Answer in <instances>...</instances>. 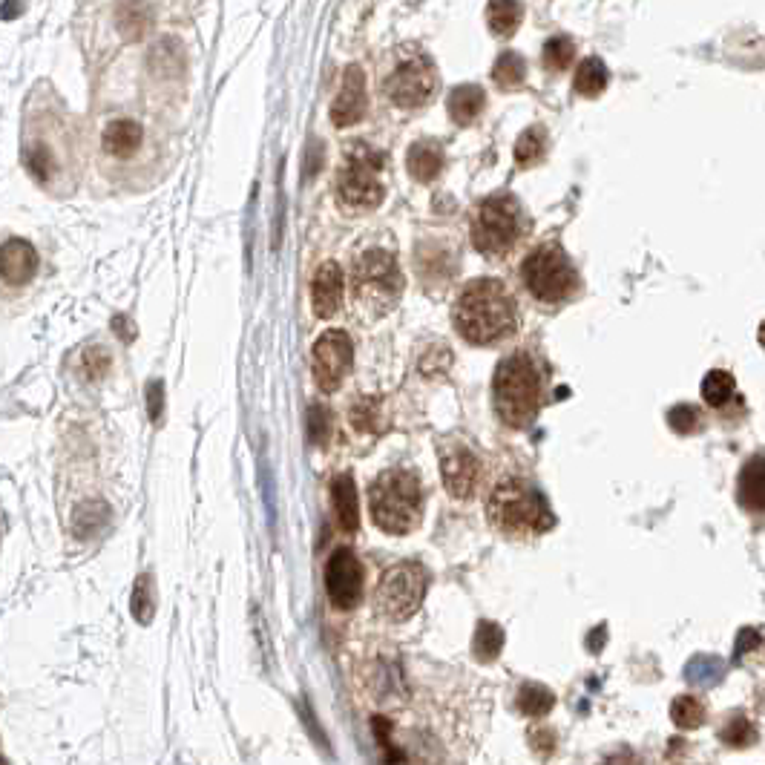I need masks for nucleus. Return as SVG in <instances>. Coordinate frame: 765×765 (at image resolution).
<instances>
[{"label": "nucleus", "instance_id": "24", "mask_svg": "<svg viewBox=\"0 0 765 765\" xmlns=\"http://www.w3.org/2000/svg\"><path fill=\"white\" fill-rule=\"evenodd\" d=\"M553 705H556V696L550 688H544V685H538V682H530V685H524L521 688V694H518V708H521V714H527V717H547L550 711H553Z\"/></svg>", "mask_w": 765, "mask_h": 765}, {"label": "nucleus", "instance_id": "17", "mask_svg": "<svg viewBox=\"0 0 765 765\" xmlns=\"http://www.w3.org/2000/svg\"><path fill=\"white\" fill-rule=\"evenodd\" d=\"M737 501L748 512H765V452L748 458L737 478Z\"/></svg>", "mask_w": 765, "mask_h": 765}, {"label": "nucleus", "instance_id": "15", "mask_svg": "<svg viewBox=\"0 0 765 765\" xmlns=\"http://www.w3.org/2000/svg\"><path fill=\"white\" fill-rule=\"evenodd\" d=\"M343 271L337 262H323L314 274V282H311V302H314V314L320 320H328L340 311L343 305Z\"/></svg>", "mask_w": 765, "mask_h": 765}, {"label": "nucleus", "instance_id": "4", "mask_svg": "<svg viewBox=\"0 0 765 765\" xmlns=\"http://www.w3.org/2000/svg\"><path fill=\"white\" fill-rule=\"evenodd\" d=\"M495 395V412L512 429L530 426L538 415L541 403V380L535 371L533 360L527 354H512L501 360L492 383Z\"/></svg>", "mask_w": 765, "mask_h": 765}, {"label": "nucleus", "instance_id": "34", "mask_svg": "<svg viewBox=\"0 0 765 765\" xmlns=\"http://www.w3.org/2000/svg\"><path fill=\"white\" fill-rule=\"evenodd\" d=\"M573 55H576V44H573L570 38H553V41H547V47H544V64H547L550 70L561 72L570 67Z\"/></svg>", "mask_w": 765, "mask_h": 765}, {"label": "nucleus", "instance_id": "37", "mask_svg": "<svg viewBox=\"0 0 765 765\" xmlns=\"http://www.w3.org/2000/svg\"><path fill=\"white\" fill-rule=\"evenodd\" d=\"M147 406H150V420H153V423H162L164 386L159 380H153V383L147 386Z\"/></svg>", "mask_w": 765, "mask_h": 765}, {"label": "nucleus", "instance_id": "9", "mask_svg": "<svg viewBox=\"0 0 765 765\" xmlns=\"http://www.w3.org/2000/svg\"><path fill=\"white\" fill-rule=\"evenodd\" d=\"M518 239V210L510 196H492L472 219V245L484 256H504Z\"/></svg>", "mask_w": 765, "mask_h": 765}, {"label": "nucleus", "instance_id": "38", "mask_svg": "<svg viewBox=\"0 0 765 765\" xmlns=\"http://www.w3.org/2000/svg\"><path fill=\"white\" fill-rule=\"evenodd\" d=\"M760 630L757 627H740V636H737V648H734V656L742 659L745 653H751V650L760 648Z\"/></svg>", "mask_w": 765, "mask_h": 765}, {"label": "nucleus", "instance_id": "32", "mask_svg": "<svg viewBox=\"0 0 765 765\" xmlns=\"http://www.w3.org/2000/svg\"><path fill=\"white\" fill-rule=\"evenodd\" d=\"M544 147H547V141H544V133L538 127L524 130L521 139L515 141V159H518L521 167H533L544 156Z\"/></svg>", "mask_w": 765, "mask_h": 765}, {"label": "nucleus", "instance_id": "7", "mask_svg": "<svg viewBox=\"0 0 765 765\" xmlns=\"http://www.w3.org/2000/svg\"><path fill=\"white\" fill-rule=\"evenodd\" d=\"M383 153L371 150L369 144H357L351 147L346 156V164L337 170V199L348 210H374L383 196L386 187L380 182V170H383Z\"/></svg>", "mask_w": 765, "mask_h": 765}, {"label": "nucleus", "instance_id": "23", "mask_svg": "<svg viewBox=\"0 0 765 765\" xmlns=\"http://www.w3.org/2000/svg\"><path fill=\"white\" fill-rule=\"evenodd\" d=\"M725 676V662L719 656H708V653H699L694 656L688 665H685V679L694 685V688H714L722 682Z\"/></svg>", "mask_w": 765, "mask_h": 765}, {"label": "nucleus", "instance_id": "16", "mask_svg": "<svg viewBox=\"0 0 765 765\" xmlns=\"http://www.w3.org/2000/svg\"><path fill=\"white\" fill-rule=\"evenodd\" d=\"M0 262H3V279H6V285H24L29 279L35 277V271H38V254H35V248L24 242V239H9L6 245H3V256H0Z\"/></svg>", "mask_w": 765, "mask_h": 765}, {"label": "nucleus", "instance_id": "28", "mask_svg": "<svg viewBox=\"0 0 765 765\" xmlns=\"http://www.w3.org/2000/svg\"><path fill=\"white\" fill-rule=\"evenodd\" d=\"M671 719L676 728L688 731V728H699L705 722V705L696 696H676L671 702Z\"/></svg>", "mask_w": 765, "mask_h": 765}, {"label": "nucleus", "instance_id": "33", "mask_svg": "<svg viewBox=\"0 0 765 765\" xmlns=\"http://www.w3.org/2000/svg\"><path fill=\"white\" fill-rule=\"evenodd\" d=\"M351 423H354V429H360V432H380L383 429V423H380V400H360L354 409H351Z\"/></svg>", "mask_w": 765, "mask_h": 765}, {"label": "nucleus", "instance_id": "21", "mask_svg": "<svg viewBox=\"0 0 765 765\" xmlns=\"http://www.w3.org/2000/svg\"><path fill=\"white\" fill-rule=\"evenodd\" d=\"M443 167V150L435 141H418L409 150V173L418 182H432Z\"/></svg>", "mask_w": 765, "mask_h": 765}, {"label": "nucleus", "instance_id": "19", "mask_svg": "<svg viewBox=\"0 0 765 765\" xmlns=\"http://www.w3.org/2000/svg\"><path fill=\"white\" fill-rule=\"evenodd\" d=\"M484 104H487L484 90H481V87H472V84H464V87L452 90V93H449V101H446L449 116H452L455 124H461V127H469L475 118L481 116Z\"/></svg>", "mask_w": 765, "mask_h": 765}, {"label": "nucleus", "instance_id": "3", "mask_svg": "<svg viewBox=\"0 0 765 765\" xmlns=\"http://www.w3.org/2000/svg\"><path fill=\"white\" fill-rule=\"evenodd\" d=\"M487 515L489 524L504 535H538L553 527V512L547 501L521 478L501 481L492 489Z\"/></svg>", "mask_w": 765, "mask_h": 765}, {"label": "nucleus", "instance_id": "26", "mask_svg": "<svg viewBox=\"0 0 765 765\" xmlns=\"http://www.w3.org/2000/svg\"><path fill=\"white\" fill-rule=\"evenodd\" d=\"M475 659L481 662H492L498 659V653L504 648V627H498L495 622H481L475 630Z\"/></svg>", "mask_w": 765, "mask_h": 765}, {"label": "nucleus", "instance_id": "1", "mask_svg": "<svg viewBox=\"0 0 765 765\" xmlns=\"http://www.w3.org/2000/svg\"><path fill=\"white\" fill-rule=\"evenodd\" d=\"M455 328L472 346H492L515 328V302L498 279L469 282L455 305Z\"/></svg>", "mask_w": 765, "mask_h": 765}, {"label": "nucleus", "instance_id": "6", "mask_svg": "<svg viewBox=\"0 0 765 765\" xmlns=\"http://www.w3.org/2000/svg\"><path fill=\"white\" fill-rule=\"evenodd\" d=\"M429 593V570L420 561H400L392 564L374 590L377 613L389 622H406L420 610Z\"/></svg>", "mask_w": 765, "mask_h": 765}, {"label": "nucleus", "instance_id": "11", "mask_svg": "<svg viewBox=\"0 0 765 765\" xmlns=\"http://www.w3.org/2000/svg\"><path fill=\"white\" fill-rule=\"evenodd\" d=\"M363 581H366L363 564L348 547L337 550L334 556L328 558V564H325V593H328L334 607H340V610L357 607L363 599Z\"/></svg>", "mask_w": 765, "mask_h": 765}, {"label": "nucleus", "instance_id": "18", "mask_svg": "<svg viewBox=\"0 0 765 765\" xmlns=\"http://www.w3.org/2000/svg\"><path fill=\"white\" fill-rule=\"evenodd\" d=\"M331 504L337 512V524L343 533H357L360 530V495L354 487L351 475H340L331 484Z\"/></svg>", "mask_w": 765, "mask_h": 765}, {"label": "nucleus", "instance_id": "13", "mask_svg": "<svg viewBox=\"0 0 765 765\" xmlns=\"http://www.w3.org/2000/svg\"><path fill=\"white\" fill-rule=\"evenodd\" d=\"M441 475L443 487L452 498H472L481 478V464L466 446L455 443L449 449H441Z\"/></svg>", "mask_w": 765, "mask_h": 765}, {"label": "nucleus", "instance_id": "10", "mask_svg": "<svg viewBox=\"0 0 765 765\" xmlns=\"http://www.w3.org/2000/svg\"><path fill=\"white\" fill-rule=\"evenodd\" d=\"M314 380L323 392H337L354 363V346L346 331L328 328L314 343Z\"/></svg>", "mask_w": 765, "mask_h": 765}, {"label": "nucleus", "instance_id": "27", "mask_svg": "<svg viewBox=\"0 0 765 765\" xmlns=\"http://www.w3.org/2000/svg\"><path fill=\"white\" fill-rule=\"evenodd\" d=\"M734 389H737V383L728 371H708L702 380V397L708 406H725L734 397Z\"/></svg>", "mask_w": 765, "mask_h": 765}, {"label": "nucleus", "instance_id": "40", "mask_svg": "<svg viewBox=\"0 0 765 765\" xmlns=\"http://www.w3.org/2000/svg\"><path fill=\"white\" fill-rule=\"evenodd\" d=\"M604 765H642V760H639L633 751H619V754H613Z\"/></svg>", "mask_w": 765, "mask_h": 765}, {"label": "nucleus", "instance_id": "39", "mask_svg": "<svg viewBox=\"0 0 765 765\" xmlns=\"http://www.w3.org/2000/svg\"><path fill=\"white\" fill-rule=\"evenodd\" d=\"M84 363H87V371H90V377H101V374H107V366H110V357L101 351V348H93V351H87L84 354Z\"/></svg>", "mask_w": 765, "mask_h": 765}, {"label": "nucleus", "instance_id": "2", "mask_svg": "<svg viewBox=\"0 0 765 765\" xmlns=\"http://www.w3.org/2000/svg\"><path fill=\"white\" fill-rule=\"evenodd\" d=\"M374 524L389 535H409L423 515V489L412 469H386L369 489Z\"/></svg>", "mask_w": 765, "mask_h": 765}, {"label": "nucleus", "instance_id": "12", "mask_svg": "<svg viewBox=\"0 0 765 765\" xmlns=\"http://www.w3.org/2000/svg\"><path fill=\"white\" fill-rule=\"evenodd\" d=\"M435 87H438V75H435V67L426 61V58H418V61H406L400 64L389 81H386V95L395 101L397 107H423L432 95H435Z\"/></svg>", "mask_w": 765, "mask_h": 765}, {"label": "nucleus", "instance_id": "31", "mask_svg": "<svg viewBox=\"0 0 765 765\" xmlns=\"http://www.w3.org/2000/svg\"><path fill=\"white\" fill-rule=\"evenodd\" d=\"M156 613V593H153V579L147 573H141L133 587V616L141 625H150Z\"/></svg>", "mask_w": 765, "mask_h": 765}, {"label": "nucleus", "instance_id": "36", "mask_svg": "<svg viewBox=\"0 0 765 765\" xmlns=\"http://www.w3.org/2000/svg\"><path fill=\"white\" fill-rule=\"evenodd\" d=\"M328 432H331V415H328V409H325V406H314V409L308 412V438H311V443L323 446V443L328 441Z\"/></svg>", "mask_w": 765, "mask_h": 765}, {"label": "nucleus", "instance_id": "5", "mask_svg": "<svg viewBox=\"0 0 765 765\" xmlns=\"http://www.w3.org/2000/svg\"><path fill=\"white\" fill-rule=\"evenodd\" d=\"M403 294V274L389 251L371 248L354 262V297L371 317L392 311Z\"/></svg>", "mask_w": 765, "mask_h": 765}, {"label": "nucleus", "instance_id": "25", "mask_svg": "<svg viewBox=\"0 0 765 765\" xmlns=\"http://www.w3.org/2000/svg\"><path fill=\"white\" fill-rule=\"evenodd\" d=\"M576 93L584 95V98H596V95L604 93L607 87V70L599 58H587L581 61V67L576 70Z\"/></svg>", "mask_w": 765, "mask_h": 765}, {"label": "nucleus", "instance_id": "30", "mask_svg": "<svg viewBox=\"0 0 765 765\" xmlns=\"http://www.w3.org/2000/svg\"><path fill=\"white\" fill-rule=\"evenodd\" d=\"M527 75V64L518 52H504L498 61H495V70H492V81L504 90H512L524 81Z\"/></svg>", "mask_w": 765, "mask_h": 765}, {"label": "nucleus", "instance_id": "20", "mask_svg": "<svg viewBox=\"0 0 765 765\" xmlns=\"http://www.w3.org/2000/svg\"><path fill=\"white\" fill-rule=\"evenodd\" d=\"M141 147V127L136 121H113L104 130V150L116 159H130Z\"/></svg>", "mask_w": 765, "mask_h": 765}, {"label": "nucleus", "instance_id": "35", "mask_svg": "<svg viewBox=\"0 0 765 765\" xmlns=\"http://www.w3.org/2000/svg\"><path fill=\"white\" fill-rule=\"evenodd\" d=\"M668 423H671L673 432H679V435H691V432L699 429V412H696L694 406H688V403L673 406L671 412H668Z\"/></svg>", "mask_w": 765, "mask_h": 765}, {"label": "nucleus", "instance_id": "22", "mask_svg": "<svg viewBox=\"0 0 765 765\" xmlns=\"http://www.w3.org/2000/svg\"><path fill=\"white\" fill-rule=\"evenodd\" d=\"M521 15H524V6L521 0H489L487 6V24L495 35L501 38H510L512 32L521 24Z\"/></svg>", "mask_w": 765, "mask_h": 765}, {"label": "nucleus", "instance_id": "14", "mask_svg": "<svg viewBox=\"0 0 765 765\" xmlns=\"http://www.w3.org/2000/svg\"><path fill=\"white\" fill-rule=\"evenodd\" d=\"M363 116H366V75L360 67H348L343 90L331 104V121L334 127H354Z\"/></svg>", "mask_w": 765, "mask_h": 765}, {"label": "nucleus", "instance_id": "8", "mask_svg": "<svg viewBox=\"0 0 765 765\" xmlns=\"http://www.w3.org/2000/svg\"><path fill=\"white\" fill-rule=\"evenodd\" d=\"M521 277L535 300L561 302L576 288V271L556 245H538L521 262Z\"/></svg>", "mask_w": 765, "mask_h": 765}, {"label": "nucleus", "instance_id": "29", "mask_svg": "<svg viewBox=\"0 0 765 765\" xmlns=\"http://www.w3.org/2000/svg\"><path fill=\"white\" fill-rule=\"evenodd\" d=\"M719 740L731 748H748L757 742V728L751 725V719L742 717V714H731L725 719V725L719 728Z\"/></svg>", "mask_w": 765, "mask_h": 765}]
</instances>
